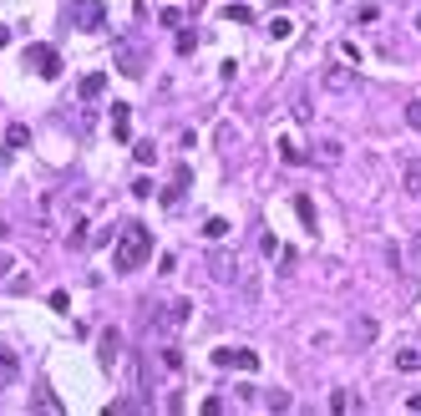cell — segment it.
<instances>
[{
    "label": "cell",
    "mask_w": 421,
    "mask_h": 416,
    "mask_svg": "<svg viewBox=\"0 0 421 416\" xmlns=\"http://www.w3.org/2000/svg\"><path fill=\"white\" fill-rule=\"evenodd\" d=\"M152 259V229H143V224H122V233H117V254H112V264L122 269V275H132V269H143Z\"/></svg>",
    "instance_id": "cell-1"
},
{
    "label": "cell",
    "mask_w": 421,
    "mask_h": 416,
    "mask_svg": "<svg viewBox=\"0 0 421 416\" xmlns=\"http://www.w3.org/2000/svg\"><path fill=\"white\" fill-rule=\"evenodd\" d=\"M61 16H67V25H76V31H101V25H107V5H101V0H61Z\"/></svg>",
    "instance_id": "cell-2"
},
{
    "label": "cell",
    "mask_w": 421,
    "mask_h": 416,
    "mask_svg": "<svg viewBox=\"0 0 421 416\" xmlns=\"http://www.w3.org/2000/svg\"><path fill=\"white\" fill-rule=\"evenodd\" d=\"M188 315H193V305L188 300H163V305H152V315H147V325L158 335H178L188 325Z\"/></svg>",
    "instance_id": "cell-3"
},
{
    "label": "cell",
    "mask_w": 421,
    "mask_h": 416,
    "mask_svg": "<svg viewBox=\"0 0 421 416\" xmlns=\"http://www.w3.org/2000/svg\"><path fill=\"white\" fill-rule=\"evenodd\" d=\"M21 56H25V67H36V76H46V82H56V76H61V51L56 46L36 41V46H25Z\"/></svg>",
    "instance_id": "cell-4"
},
{
    "label": "cell",
    "mask_w": 421,
    "mask_h": 416,
    "mask_svg": "<svg viewBox=\"0 0 421 416\" xmlns=\"http://www.w3.org/2000/svg\"><path fill=\"white\" fill-rule=\"evenodd\" d=\"M213 366L219 371H259V356L254 350H244V345H224V350H213Z\"/></svg>",
    "instance_id": "cell-5"
},
{
    "label": "cell",
    "mask_w": 421,
    "mask_h": 416,
    "mask_svg": "<svg viewBox=\"0 0 421 416\" xmlns=\"http://www.w3.org/2000/svg\"><path fill=\"white\" fill-rule=\"evenodd\" d=\"M16 381H21V356L0 345V391H5V386H16Z\"/></svg>",
    "instance_id": "cell-6"
},
{
    "label": "cell",
    "mask_w": 421,
    "mask_h": 416,
    "mask_svg": "<svg viewBox=\"0 0 421 416\" xmlns=\"http://www.w3.org/2000/svg\"><path fill=\"white\" fill-rule=\"evenodd\" d=\"M76 92H82V102H97L101 92H107V71H86L82 82H76Z\"/></svg>",
    "instance_id": "cell-7"
},
{
    "label": "cell",
    "mask_w": 421,
    "mask_h": 416,
    "mask_svg": "<svg viewBox=\"0 0 421 416\" xmlns=\"http://www.w3.org/2000/svg\"><path fill=\"white\" fill-rule=\"evenodd\" d=\"M112 137H117V142L132 137V107H127V102H117V107H112Z\"/></svg>",
    "instance_id": "cell-8"
},
{
    "label": "cell",
    "mask_w": 421,
    "mask_h": 416,
    "mask_svg": "<svg viewBox=\"0 0 421 416\" xmlns=\"http://www.w3.org/2000/svg\"><path fill=\"white\" fill-rule=\"evenodd\" d=\"M208 275L219 279V284H234V279H239V264H234L228 254H213V259H208Z\"/></svg>",
    "instance_id": "cell-9"
},
{
    "label": "cell",
    "mask_w": 421,
    "mask_h": 416,
    "mask_svg": "<svg viewBox=\"0 0 421 416\" xmlns=\"http://www.w3.org/2000/svg\"><path fill=\"white\" fill-rule=\"evenodd\" d=\"M401 183H406V193H416V198H421V158H406L401 163Z\"/></svg>",
    "instance_id": "cell-10"
},
{
    "label": "cell",
    "mask_w": 421,
    "mask_h": 416,
    "mask_svg": "<svg viewBox=\"0 0 421 416\" xmlns=\"http://www.w3.org/2000/svg\"><path fill=\"white\" fill-rule=\"evenodd\" d=\"M117 61H122V71H127V76H143V67H147V56H137L132 46H117Z\"/></svg>",
    "instance_id": "cell-11"
},
{
    "label": "cell",
    "mask_w": 421,
    "mask_h": 416,
    "mask_svg": "<svg viewBox=\"0 0 421 416\" xmlns=\"http://www.w3.org/2000/svg\"><path fill=\"white\" fill-rule=\"evenodd\" d=\"M25 142H31V132H25L21 122H10V127H5V152H21Z\"/></svg>",
    "instance_id": "cell-12"
},
{
    "label": "cell",
    "mask_w": 421,
    "mask_h": 416,
    "mask_svg": "<svg viewBox=\"0 0 421 416\" xmlns=\"http://www.w3.org/2000/svg\"><path fill=\"white\" fill-rule=\"evenodd\" d=\"M396 371H406V375H411V371H421V350H411V345H406V350H396Z\"/></svg>",
    "instance_id": "cell-13"
},
{
    "label": "cell",
    "mask_w": 421,
    "mask_h": 416,
    "mask_svg": "<svg viewBox=\"0 0 421 416\" xmlns=\"http://www.w3.org/2000/svg\"><path fill=\"white\" fill-rule=\"evenodd\" d=\"M101 366H112V360H117V330H101Z\"/></svg>",
    "instance_id": "cell-14"
},
{
    "label": "cell",
    "mask_w": 421,
    "mask_h": 416,
    "mask_svg": "<svg viewBox=\"0 0 421 416\" xmlns=\"http://www.w3.org/2000/svg\"><path fill=\"white\" fill-rule=\"evenodd\" d=\"M132 158L143 167H152V163H158V148H152V142H132Z\"/></svg>",
    "instance_id": "cell-15"
},
{
    "label": "cell",
    "mask_w": 421,
    "mask_h": 416,
    "mask_svg": "<svg viewBox=\"0 0 421 416\" xmlns=\"http://www.w3.org/2000/svg\"><path fill=\"white\" fill-rule=\"evenodd\" d=\"M224 233H228V218H208V224H203V239H213V244H219Z\"/></svg>",
    "instance_id": "cell-16"
},
{
    "label": "cell",
    "mask_w": 421,
    "mask_h": 416,
    "mask_svg": "<svg viewBox=\"0 0 421 416\" xmlns=\"http://www.w3.org/2000/svg\"><path fill=\"white\" fill-rule=\"evenodd\" d=\"M289 31H295V21H289V16H274V21H269V36H274V41H285Z\"/></svg>",
    "instance_id": "cell-17"
},
{
    "label": "cell",
    "mask_w": 421,
    "mask_h": 416,
    "mask_svg": "<svg viewBox=\"0 0 421 416\" xmlns=\"http://www.w3.org/2000/svg\"><path fill=\"white\" fill-rule=\"evenodd\" d=\"M295 213L304 218V229H315V203L304 198V193H300V198H295Z\"/></svg>",
    "instance_id": "cell-18"
},
{
    "label": "cell",
    "mask_w": 421,
    "mask_h": 416,
    "mask_svg": "<svg viewBox=\"0 0 421 416\" xmlns=\"http://www.w3.org/2000/svg\"><path fill=\"white\" fill-rule=\"evenodd\" d=\"M224 16H228V21H239V25H244V21H254V10H249V5H224Z\"/></svg>",
    "instance_id": "cell-19"
},
{
    "label": "cell",
    "mask_w": 421,
    "mask_h": 416,
    "mask_svg": "<svg viewBox=\"0 0 421 416\" xmlns=\"http://www.w3.org/2000/svg\"><path fill=\"white\" fill-rule=\"evenodd\" d=\"M325 82H330V92H340V86H350V71H330Z\"/></svg>",
    "instance_id": "cell-20"
},
{
    "label": "cell",
    "mask_w": 421,
    "mask_h": 416,
    "mask_svg": "<svg viewBox=\"0 0 421 416\" xmlns=\"http://www.w3.org/2000/svg\"><path fill=\"white\" fill-rule=\"evenodd\" d=\"M46 305H51V310H56V315H61V310H67L71 300H67V290H51V300H46Z\"/></svg>",
    "instance_id": "cell-21"
},
{
    "label": "cell",
    "mask_w": 421,
    "mask_h": 416,
    "mask_svg": "<svg viewBox=\"0 0 421 416\" xmlns=\"http://www.w3.org/2000/svg\"><path fill=\"white\" fill-rule=\"evenodd\" d=\"M67 244H71V249H82V244H86V224H76V229L67 233Z\"/></svg>",
    "instance_id": "cell-22"
},
{
    "label": "cell",
    "mask_w": 421,
    "mask_h": 416,
    "mask_svg": "<svg viewBox=\"0 0 421 416\" xmlns=\"http://www.w3.org/2000/svg\"><path fill=\"white\" fill-rule=\"evenodd\" d=\"M330 406H335V411H350V406H355V396H346V391H335V396H330Z\"/></svg>",
    "instance_id": "cell-23"
},
{
    "label": "cell",
    "mask_w": 421,
    "mask_h": 416,
    "mask_svg": "<svg viewBox=\"0 0 421 416\" xmlns=\"http://www.w3.org/2000/svg\"><path fill=\"white\" fill-rule=\"evenodd\" d=\"M406 122H411L416 132H421V102H406Z\"/></svg>",
    "instance_id": "cell-24"
},
{
    "label": "cell",
    "mask_w": 421,
    "mask_h": 416,
    "mask_svg": "<svg viewBox=\"0 0 421 416\" xmlns=\"http://www.w3.org/2000/svg\"><path fill=\"white\" fill-rule=\"evenodd\" d=\"M234 76H239V61H224V67H219V82L228 86V82H234Z\"/></svg>",
    "instance_id": "cell-25"
},
{
    "label": "cell",
    "mask_w": 421,
    "mask_h": 416,
    "mask_svg": "<svg viewBox=\"0 0 421 416\" xmlns=\"http://www.w3.org/2000/svg\"><path fill=\"white\" fill-rule=\"evenodd\" d=\"M269 411H289V396L285 391H269Z\"/></svg>",
    "instance_id": "cell-26"
},
{
    "label": "cell",
    "mask_w": 421,
    "mask_h": 416,
    "mask_svg": "<svg viewBox=\"0 0 421 416\" xmlns=\"http://www.w3.org/2000/svg\"><path fill=\"white\" fill-rule=\"evenodd\" d=\"M10 269H16V264H10V254H0V284H5V275H10Z\"/></svg>",
    "instance_id": "cell-27"
},
{
    "label": "cell",
    "mask_w": 421,
    "mask_h": 416,
    "mask_svg": "<svg viewBox=\"0 0 421 416\" xmlns=\"http://www.w3.org/2000/svg\"><path fill=\"white\" fill-rule=\"evenodd\" d=\"M406 411H421V391H416L411 401H406Z\"/></svg>",
    "instance_id": "cell-28"
},
{
    "label": "cell",
    "mask_w": 421,
    "mask_h": 416,
    "mask_svg": "<svg viewBox=\"0 0 421 416\" xmlns=\"http://www.w3.org/2000/svg\"><path fill=\"white\" fill-rule=\"evenodd\" d=\"M0 46H10V25H0Z\"/></svg>",
    "instance_id": "cell-29"
},
{
    "label": "cell",
    "mask_w": 421,
    "mask_h": 416,
    "mask_svg": "<svg viewBox=\"0 0 421 416\" xmlns=\"http://www.w3.org/2000/svg\"><path fill=\"white\" fill-rule=\"evenodd\" d=\"M5 233H10V224H5V218H0V239H5Z\"/></svg>",
    "instance_id": "cell-30"
},
{
    "label": "cell",
    "mask_w": 421,
    "mask_h": 416,
    "mask_svg": "<svg viewBox=\"0 0 421 416\" xmlns=\"http://www.w3.org/2000/svg\"><path fill=\"white\" fill-rule=\"evenodd\" d=\"M416 31H421V16H416Z\"/></svg>",
    "instance_id": "cell-31"
}]
</instances>
